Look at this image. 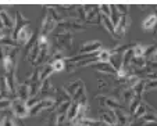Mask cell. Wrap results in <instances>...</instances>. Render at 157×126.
<instances>
[{"instance_id":"1","label":"cell","mask_w":157,"mask_h":126,"mask_svg":"<svg viewBox=\"0 0 157 126\" xmlns=\"http://www.w3.org/2000/svg\"><path fill=\"white\" fill-rule=\"evenodd\" d=\"M57 33L63 32H75V31H85L86 27L85 24L79 20H64L61 22L57 24Z\"/></svg>"},{"instance_id":"2","label":"cell","mask_w":157,"mask_h":126,"mask_svg":"<svg viewBox=\"0 0 157 126\" xmlns=\"http://www.w3.org/2000/svg\"><path fill=\"white\" fill-rule=\"evenodd\" d=\"M54 47L60 49L61 51H67L72 47V33L71 32H63L54 33Z\"/></svg>"},{"instance_id":"3","label":"cell","mask_w":157,"mask_h":126,"mask_svg":"<svg viewBox=\"0 0 157 126\" xmlns=\"http://www.w3.org/2000/svg\"><path fill=\"white\" fill-rule=\"evenodd\" d=\"M11 112L15 118L22 119L25 117H29V107L27 106V101H22L15 97V100L11 101Z\"/></svg>"},{"instance_id":"4","label":"cell","mask_w":157,"mask_h":126,"mask_svg":"<svg viewBox=\"0 0 157 126\" xmlns=\"http://www.w3.org/2000/svg\"><path fill=\"white\" fill-rule=\"evenodd\" d=\"M99 118H100V122L104 123L106 126H118L114 109L101 108L100 111H99Z\"/></svg>"},{"instance_id":"5","label":"cell","mask_w":157,"mask_h":126,"mask_svg":"<svg viewBox=\"0 0 157 126\" xmlns=\"http://www.w3.org/2000/svg\"><path fill=\"white\" fill-rule=\"evenodd\" d=\"M99 98V103H100L101 107L104 108H110V109H124V106L120 100H117L116 97H111V96H98Z\"/></svg>"},{"instance_id":"6","label":"cell","mask_w":157,"mask_h":126,"mask_svg":"<svg viewBox=\"0 0 157 126\" xmlns=\"http://www.w3.org/2000/svg\"><path fill=\"white\" fill-rule=\"evenodd\" d=\"M57 24H59V22H56V21L53 20V17H52V15L48 13V14H46V17H44V20H43V22H42V27H40L39 33H40V35L48 36L49 33L53 32V31L57 28Z\"/></svg>"},{"instance_id":"7","label":"cell","mask_w":157,"mask_h":126,"mask_svg":"<svg viewBox=\"0 0 157 126\" xmlns=\"http://www.w3.org/2000/svg\"><path fill=\"white\" fill-rule=\"evenodd\" d=\"M32 36H33V32H32V29H31V27L28 25V27H24L22 29L18 32V35H17V38H15V43H17V46H24V44H27L28 42L32 39Z\"/></svg>"},{"instance_id":"8","label":"cell","mask_w":157,"mask_h":126,"mask_svg":"<svg viewBox=\"0 0 157 126\" xmlns=\"http://www.w3.org/2000/svg\"><path fill=\"white\" fill-rule=\"evenodd\" d=\"M15 15H17V20H15V27H14L13 33H11V39H13V40H15L18 32H20V31L24 27H28V25H29V22H31L28 18H25L24 15L21 14V11H15Z\"/></svg>"},{"instance_id":"9","label":"cell","mask_w":157,"mask_h":126,"mask_svg":"<svg viewBox=\"0 0 157 126\" xmlns=\"http://www.w3.org/2000/svg\"><path fill=\"white\" fill-rule=\"evenodd\" d=\"M101 50V43L99 40H90L86 42L81 46L79 49V54H95L98 51Z\"/></svg>"},{"instance_id":"10","label":"cell","mask_w":157,"mask_h":126,"mask_svg":"<svg viewBox=\"0 0 157 126\" xmlns=\"http://www.w3.org/2000/svg\"><path fill=\"white\" fill-rule=\"evenodd\" d=\"M129 22H131L129 17L128 15H122L118 25L116 27V40H120V39H122L125 36V32H127L128 27H129Z\"/></svg>"},{"instance_id":"11","label":"cell","mask_w":157,"mask_h":126,"mask_svg":"<svg viewBox=\"0 0 157 126\" xmlns=\"http://www.w3.org/2000/svg\"><path fill=\"white\" fill-rule=\"evenodd\" d=\"M17 98L22 100V101H28L31 98V87H29V80H25L24 83L17 86V91H15Z\"/></svg>"},{"instance_id":"12","label":"cell","mask_w":157,"mask_h":126,"mask_svg":"<svg viewBox=\"0 0 157 126\" xmlns=\"http://www.w3.org/2000/svg\"><path fill=\"white\" fill-rule=\"evenodd\" d=\"M98 72H101V73H106V75H110V76H117L118 71L110 64V62H96V64L92 65Z\"/></svg>"},{"instance_id":"13","label":"cell","mask_w":157,"mask_h":126,"mask_svg":"<svg viewBox=\"0 0 157 126\" xmlns=\"http://www.w3.org/2000/svg\"><path fill=\"white\" fill-rule=\"evenodd\" d=\"M14 94H11L9 89V85H7V79H6V75L0 76V98H9L13 100Z\"/></svg>"},{"instance_id":"14","label":"cell","mask_w":157,"mask_h":126,"mask_svg":"<svg viewBox=\"0 0 157 126\" xmlns=\"http://www.w3.org/2000/svg\"><path fill=\"white\" fill-rule=\"evenodd\" d=\"M116 117H117V123H118V126H128L131 122H132V117H131L129 114H127V112L124 111V109H116Z\"/></svg>"},{"instance_id":"15","label":"cell","mask_w":157,"mask_h":126,"mask_svg":"<svg viewBox=\"0 0 157 126\" xmlns=\"http://www.w3.org/2000/svg\"><path fill=\"white\" fill-rule=\"evenodd\" d=\"M72 101L77 103L78 106H85L88 107V97H86V90H85V85L77 91L74 97H72Z\"/></svg>"},{"instance_id":"16","label":"cell","mask_w":157,"mask_h":126,"mask_svg":"<svg viewBox=\"0 0 157 126\" xmlns=\"http://www.w3.org/2000/svg\"><path fill=\"white\" fill-rule=\"evenodd\" d=\"M101 25H103L104 29H106L107 32L111 35V38L116 39V27H114L113 21L110 20V17H107V15L101 14Z\"/></svg>"},{"instance_id":"17","label":"cell","mask_w":157,"mask_h":126,"mask_svg":"<svg viewBox=\"0 0 157 126\" xmlns=\"http://www.w3.org/2000/svg\"><path fill=\"white\" fill-rule=\"evenodd\" d=\"M82 86H83V82H82V80L78 79V80H74V82L68 83V85H65V86H64V89H65V91H67V93L70 94V97L72 98V97H74L75 94H77V91L79 90V89L82 87Z\"/></svg>"},{"instance_id":"18","label":"cell","mask_w":157,"mask_h":126,"mask_svg":"<svg viewBox=\"0 0 157 126\" xmlns=\"http://www.w3.org/2000/svg\"><path fill=\"white\" fill-rule=\"evenodd\" d=\"M157 27V14H150L142 22V28L145 31H151Z\"/></svg>"},{"instance_id":"19","label":"cell","mask_w":157,"mask_h":126,"mask_svg":"<svg viewBox=\"0 0 157 126\" xmlns=\"http://www.w3.org/2000/svg\"><path fill=\"white\" fill-rule=\"evenodd\" d=\"M40 72H39V79H40V82H44V80H48L49 78H50V75L54 72L53 67H52V64H44L43 67H42V69H39Z\"/></svg>"},{"instance_id":"20","label":"cell","mask_w":157,"mask_h":126,"mask_svg":"<svg viewBox=\"0 0 157 126\" xmlns=\"http://www.w3.org/2000/svg\"><path fill=\"white\" fill-rule=\"evenodd\" d=\"M2 126H18L17 125V119L13 115L11 109L9 112H6L4 115H2Z\"/></svg>"},{"instance_id":"21","label":"cell","mask_w":157,"mask_h":126,"mask_svg":"<svg viewBox=\"0 0 157 126\" xmlns=\"http://www.w3.org/2000/svg\"><path fill=\"white\" fill-rule=\"evenodd\" d=\"M0 21L3 22V25H4V28H6V29H10V31L14 29L15 21L13 20L9 14H7V11H4V13H2V14H0Z\"/></svg>"},{"instance_id":"22","label":"cell","mask_w":157,"mask_h":126,"mask_svg":"<svg viewBox=\"0 0 157 126\" xmlns=\"http://www.w3.org/2000/svg\"><path fill=\"white\" fill-rule=\"evenodd\" d=\"M135 98V93H133V89H121V100L124 101V104L129 106L131 101Z\"/></svg>"},{"instance_id":"23","label":"cell","mask_w":157,"mask_h":126,"mask_svg":"<svg viewBox=\"0 0 157 126\" xmlns=\"http://www.w3.org/2000/svg\"><path fill=\"white\" fill-rule=\"evenodd\" d=\"M52 91V83H50V79L44 80V82H42V86H40V91H39V97H42V100L43 98H48L49 97V93Z\"/></svg>"},{"instance_id":"24","label":"cell","mask_w":157,"mask_h":126,"mask_svg":"<svg viewBox=\"0 0 157 126\" xmlns=\"http://www.w3.org/2000/svg\"><path fill=\"white\" fill-rule=\"evenodd\" d=\"M50 64H52V67H53L54 72H61V71H64L65 67H67V64H65V60H64V58L53 60Z\"/></svg>"},{"instance_id":"25","label":"cell","mask_w":157,"mask_h":126,"mask_svg":"<svg viewBox=\"0 0 157 126\" xmlns=\"http://www.w3.org/2000/svg\"><path fill=\"white\" fill-rule=\"evenodd\" d=\"M140 104H142V98H139V97H135V98L131 101V104H129V115L131 117H133V114L136 112V109L139 108Z\"/></svg>"},{"instance_id":"26","label":"cell","mask_w":157,"mask_h":126,"mask_svg":"<svg viewBox=\"0 0 157 126\" xmlns=\"http://www.w3.org/2000/svg\"><path fill=\"white\" fill-rule=\"evenodd\" d=\"M146 49L142 43H136L133 46V56L135 57H145V53H146Z\"/></svg>"},{"instance_id":"27","label":"cell","mask_w":157,"mask_h":126,"mask_svg":"<svg viewBox=\"0 0 157 126\" xmlns=\"http://www.w3.org/2000/svg\"><path fill=\"white\" fill-rule=\"evenodd\" d=\"M110 60H111L110 50H100V53H99V62H110Z\"/></svg>"},{"instance_id":"28","label":"cell","mask_w":157,"mask_h":126,"mask_svg":"<svg viewBox=\"0 0 157 126\" xmlns=\"http://www.w3.org/2000/svg\"><path fill=\"white\" fill-rule=\"evenodd\" d=\"M147 114V108H146V106H145V103H142L139 106V108L136 109V112L133 114V119H140V118L143 117V115H146Z\"/></svg>"},{"instance_id":"29","label":"cell","mask_w":157,"mask_h":126,"mask_svg":"<svg viewBox=\"0 0 157 126\" xmlns=\"http://www.w3.org/2000/svg\"><path fill=\"white\" fill-rule=\"evenodd\" d=\"M151 90H157V80H146L145 91H151Z\"/></svg>"},{"instance_id":"30","label":"cell","mask_w":157,"mask_h":126,"mask_svg":"<svg viewBox=\"0 0 157 126\" xmlns=\"http://www.w3.org/2000/svg\"><path fill=\"white\" fill-rule=\"evenodd\" d=\"M116 9H117V11H118L121 15H128L129 6H127V4H116Z\"/></svg>"},{"instance_id":"31","label":"cell","mask_w":157,"mask_h":126,"mask_svg":"<svg viewBox=\"0 0 157 126\" xmlns=\"http://www.w3.org/2000/svg\"><path fill=\"white\" fill-rule=\"evenodd\" d=\"M11 101L13 100H9V98H0V111L6 109L7 107H11Z\"/></svg>"},{"instance_id":"32","label":"cell","mask_w":157,"mask_h":126,"mask_svg":"<svg viewBox=\"0 0 157 126\" xmlns=\"http://www.w3.org/2000/svg\"><path fill=\"white\" fill-rule=\"evenodd\" d=\"M98 85H99V89H100V90H109V89H110L109 87V83H107L103 78H99Z\"/></svg>"},{"instance_id":"33","label":"cell","mask_w":157,"mask_h":126,"mask_svg":"<svg viewBox=\"0 0 157 126\" xmlns=\"http://www.w3.org/2000/svg\"><path fill=\"white\" fill-rule=\"evenodd\" d=\"M44 126H59V123H57V115H56V111L53 112V115L50 117V119H49V122L46 123Z\"/></svg>"},{"instance_id":"34","label":"cell","mask_w":157,"mask_h":126,"mask_svg":"<svg viewBox=\"0 0 157 126\" xmlns=\"http://www.w3.org/2000/svg\"><path fill=\"white\" fill-rule=\"evenodd\" d=\"M142 126H157V120H151V122H145Z\"/></svg>"},{"instance_id":"35","label":"cell","mask_w":157,"mask_h":126,"mask_svg":"<svg viewBox=\"0 0 157 126\" xmlns=\"http://www.w3.org/2000/svg\"><path fill=\"white\" fill-rule=\"evenodd\" d=\"M149 61H153V62H157V53H156V54H154V56H153V57H151V58H150V60H149Z\"/></svg>"},{"instance_id":"36","label":"cell","mask_w":157,"mask_h":126,"mask_svg":"<svg viewBox=\"0 0 157 126\" xmlns=\"http://www.w3.org/2000/svg\"><path fill=\"white\" fill-rule=\"evenodd\" d=\"M6 11V7L4 6H0V14H2V13H4Z\"/></svg>"},{"instance_id":"37","label":"cell","mask_w":157,"mask_h":126,"mask_svg":"<svg viewBox=\"0 0 157 126\" xmlns=\"http://www.w3.org/2000/svg\"><path fill=\"white\" fill-rule=\"evenodd\" d=\"M3 28H4V25H3V22L0 21V29H3Z\"/></svg>"}]
</instances>
